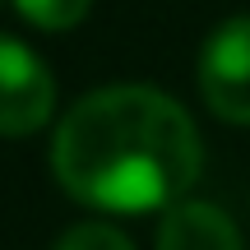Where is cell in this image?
I'll return each instance as SVG.
<instances>
[{"mask_svg":"<svg viewBox=\"0 0 250 250\" xmlns=\"http://www.w3.org/2000/svg\"><path fill=\"white\" fill-rule=\"evenodd\" d=\"M14 14L37 33H70L88 19L93 0H9Z\"/></svg>","mask_w":250,"mask_h":250,"instance_id":"5b68a950","label":"cell"},{"mask_svg":"<svg viewBox=\"0 0 250 250\" xmlns=\"http://www.w3.org/2000/svg\"><path fill=\"white\" fill-rule=\"evenodd\" d=\"M51 250H134V241L125 227L107 223V218H88V223H74L70 232H61Z\"/></svg>","mask_w":250,"mask_h":250,"instance_id":"8992f818","label":"cell"},{"mask_svg":"<svg viewBox=\"0 0 250 250\" xmlns=\"http://www.w3.org/2000/svg\"><path fill=\"white\" fill-rule=\"evenodd\" d=\"M56 74L28 42L0 33V139H28L56 121Z\"/></svg>","mask_w":250,"mask_h":250,"instance_id":"3957f363","label":"cell"},{"mask_svg":"<svg viewBox=\"0 0 250 250\" xmlns=\"http://www.w3.org/2000/svg\"><path fill=\"white\" fill-rule=\"evenodd\" d=\"M153 250H246V236L223 204L186 195L158 218Z\"/></svg>","mask_w":250,"mask_h":250,"instance_id":"277c9868","label":"cell"},{"mask_svg":"<svg viewBox=\"0 0 250 250\" xmlns=\"http://www.w3.org/2000/svg\"><path fill=\"white\" fill-rule=\"evenodd\" d=\"M51 176L74 204L111 218L167 213L204 171L199 125L153 83H107L51 125Z\"/></svg>","mask_w":250,"mask_h":250,"instance_id":"6da1fadb","label":"cell"},{"mask_svg":"<svg viewBox=\"0 0 250 250\" xmlns=\"http://www.w3.org/2000/svg\"><path fill=\"white\" fill-rule=\"evenodd\" d=\"M195 83L213 121L250 130V14H232L208 28L195 56Z\"/></svg>","mask_w":250,"mask_h":250,"instance_id":"7a4b0ae2","label":"cell"}]
</instances>
